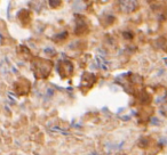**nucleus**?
I'll return each instance as SVG.
<instances>
[{
	"instance_id": "1",
	"label": "nucleus",
	"mask_w": 167,
	"mask_h": 155,
	"mask_svg": "<svg viewBox=\"0 0 167 155\" xmlns=\"http://www.w3.org/2000/svg\"><path fill=\"white\" fill-rule=\"evenodd\" d=\"M54 64L51 60L43 58V57H33L31 60V70L35 74V79L45 80L51 75L53 71Z\"/></svg>"
},
{
	"instance_id": "2",
	"label": "nucleus",
	"mask_w": 167,
	"mask_h": 155,
	"mask_svg": "<svg viewBox=\"0 0 167 155\" xmlns=\"http://www.w3.org/2000/svg\"><path fill=\"white\" fill-rule=\"evenodd\" d=\"M74 34L78 37L87 35L90 32V23L84 15H76L74 16Z\"/></svg>"
},
{
	"instance_id": "3",
	"label": "nucleus",
	"mask_w": 167,
	"mask_h": 155,
	"mask_svg": "<svg viewBox=\"0 0 167 155\" xmlns=\"http://www.w3.org/2000/svg\"><path fill=\"white\" fill-rule=\"evenodd\" d=\"M13 90H14V93L16 95L21 96V97L29 95L30 90H31V82L27 80V78H20L14 82Z\"/></svg>"
},
{
	"instance_id": "4",
	"label": "nucleus",
	"mask_w": 167,
	"mask_h": 155,
	"mask_svg": "<svg viewBox=\"0 0 167 155\" xmlns=\"http://www.w3.org/2000/svg\"><path fill=\"white\" fill-rule=\"evenodd\" d=\"M57 72L62 79H70L74 73V65L69 60H61L57 63Z\"/></svg>"
},
{
	"instance_id": "5",
	"label": "nucleus",
	"mask_w": 167,
	"mask_h": 155,
	"mask_svg": "<svg viewBox=\"0 0 167 155\" xmlns=\"http://www.w3.org/2000/svg\"><path fill=\"white\" fill-rule=\"evenodd\" d=\"M97 82V77L93 73L89 72H85L81 77V81H80L79 89L81 90L82 94H87L88 91L95 86V83Z\"/></svg>"
},
{
	"instance_id": "6",
	"label": "nucleus",
	"mask_w": 167,
	"mask_h": 155,
	"mask_svg": "<svg viewBox=\"0 0 167 155\" xmlns=\"http://www.w3.org/2000/svg\"><path fill=\"white\" fill-rule=\"evenodd\" d=\"M32 18H33V15L30 10L27 9H22L20 10L17 14V19L20 22V24L23 26L24 29H27L29 26L31 25L32 23Z\"/></svg>"
},
{
	"instance_id": "7",
	"label": "nucleus",
	"mask_w": 167,
	"mask_h": 155,
	"mask_svg": "<svg viewBox=\"0 0 167 155\" xmlns=\"http://www.w3.org/2000/svg\"><path fill=\"white\" fill-rule=\"evenodd\" d=\"M17 55L22 58V60H33V54L31 52V50L27 48V46H18L17 47Z\"/></svg>"
},
{
	"instance_id": "8",
	"label": "nucleus",
	"mask_w": 167,
	"mask_h": 155,
	"mask_svg": "<svg viewBox=\"0 0 167 155\" xmlns=\"http://www.w3.org/2000/svg\"><path fill=\"white\" fill-rule=\"evenodd\" d=\"M120 9L123 11L129 13V11H134L135 9L139 7V4L135 1H125V2H120Z\"/></svg>"
},
{
	"instance_id": "9",
	"label": "nucleus",
	"mask_w": 167,
	"mask_h": 155,
	"mask_svg": "<svg viewBox=\"0 0 167 155\" xmlns=\"http://www.w3.org/2000/svg\"><path fill=\"white\" fill-rule=\"evenodd\" d=\"M68 37H69V33H68L67 31H64V32H62V34H59V35H56V37H54V38H57V39H55L54 41L57 43H61L62 41H65V40L68 39Z\"/></svg>"
},
{
	"instance_id": "10",
	"label": "nucleus",
	"mask_w": 167,
	"mask_h": 155,
	"mask_svg": "<svg viewBox=\"0 0 167 155\" xmlns=\"http://www.w3.org/2000/svg\"><path fill=\"white\" fill-rule=\"evenodd\" d=\"M48 4H49V6L53 9H57L62 6V1H57V2H56L55 0H52V1H49Z\"/></svg>"
},
{
	"instance_id": "11",
	"label": "nucleus",
	"mask_w": 167,
	"mask_h": 155,
	"mask_svg": "<svg viewBox=\"0 0 167 155\" xmlns=\"http://www.w3.org/2000/svg\"><path fill=\"white\" fill-rule=\"evenodd\" d=\"M114 155H126V154H123V153H117V154H114Z\"/></svg>"
}]
</instances>
